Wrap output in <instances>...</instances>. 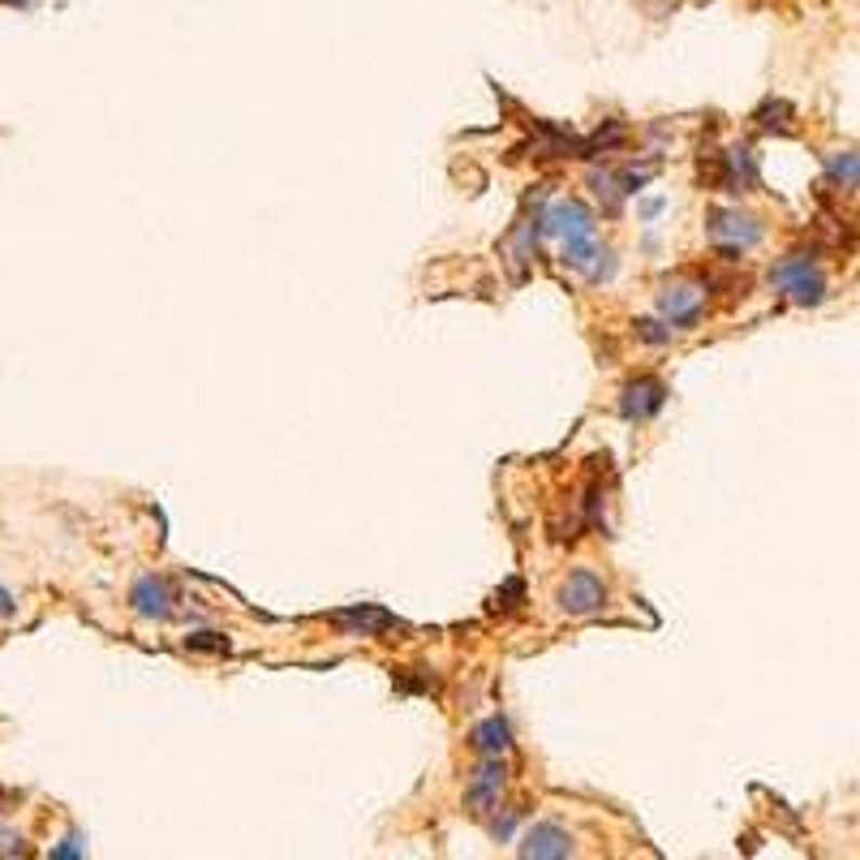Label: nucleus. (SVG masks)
Wrapping results in <instances>:
<instances>
[{"mask_svg": "<svg viewBox=\"0 0 860 860\" xmlns=\"http://www.w3.org/2000/svg\"><path fill=\"white\" fill-rule=\"evenodd\" d=\"M560 267L564 271H573L577 280H586V284H607L615 275V254L599 238H590V242H573V246H560Z\"/></svg>", "mask_w": 860, "mask_h": 860, "instance_id": "obj_9", "label": "nucleus"}, {"mask_svg": "<svg viewBox=\"0 0 860 860\" xmlns=\"http://www.w3.org/2000/svg\"><path fill=\"white\" fill-rule=\"evenodd\" d=\"M516 818H521V809H503V818L495 822L491 831L499 835V839H512V826H516Z\"/></svg>", "mask_w": 860, "mask_h": 860, "instance_id": "obj_19", "label": "nucleus"}, {"mask_svg": "<svg viewBox=\"0 0 860 860\" xmlns=\"http://www.w3.org/2000/svg\"><path fill=\"white\" fill-rule=\"evenodd\" d=\"M715 280L706 275H693V271H676V275H663V284L654 288V315L676 328V332H693L697 323L710 319V301H715Z\"/></svg>", "mask_w": 860, "mask_h": 860, "instance_id": "obj_1", "label": "nucleus"}, {"mask_svg": "<svg viewBox=\"0 0 860 860\" xmlns=\"http://www.w3.org/2000/svg\"><path fill=\"white\" fill-rule=\"evenodd\" d=\"M525 594H529V586H525V581H521V577H508V581H503V586H499V594H495L491 612H495V615H508V612H516V607H521V603H516V599H525Z\"/></svg>", "mask_w": 860, "mask_h": 860, "instance_id": "obj_17", "label": "nucleus"}, {"mask_svg": "<svg viewBox=\"0 0 860 860\" xmlns=\"http://www.w3.org/2000/svg\"><path fill=\"white\" fill-rule=\"evenodd\" d=\"M9 615H13V594L0 590V619H9Z\"/></svg>", "mask_w": 860, "mask_h": 860, "instance_id": "obj_21", "label": "nucleus"}, {"mask_svg": "<svg viewBox=\"0 0 860 860\" xmlns=\"http://www.w3.org/2000/svg\"><path fill=\"white\" fill-rule=\"evenodd\" d=\"M555 607L568 619H594L607 607V581L594 568H573L555 590Z\"/></svg>", "mask_w": 860, "mask_h": 860, "instance_id": "obj_5", "label": "nucleus"}, {"mask_svg": "<svg viewBox=\"0 0 860 860\" xmlns=\"http://www.w3.org/2000/svg\"><path fill=\"white\" fill-rule=\"evenodd\" d=\"M753 121H757V129H766V133H792L796 129V108L787 104V100H766L757 113H753Z\"/></svg>", "mask_w": 860, "mask_h": 860, "instance_id": "obj_14", "label": "nucleus"}, {"mask_svg": "<svg viewBox=\"0 0 860 860\" xmlns=\"http://www.w3.org/2000/svg\"><path fill=\"white\" fill-rule=\"evenodd\" d=\"M534 220H538V233L547 238V242H560V246H573V242H590V238H599V216L581 203V198H547L538 211H534Z\"/></svg>", "mask_w": 860, "mask_h": 860, "instance_id": "obj_4", "label": "nucleus"}, {"mask_svg": "<svg viewBox=\"0 0 860 860\" xmlns=\"http://www.w3.org/2000/svg\"><path fill=\"white\" fill-rule=\"evenodd\" d=\"M577 844L560 822H538L516 839V860H573Z\"/></svg>", "mask_w": 860, "mask_h": 860, "instance_id": "obj_11", "label": "nucleus"}, {"mask_svg": "<svg viewBox=\"0 0 860 860\" xmlns=\"http://www.w3.org/2000/svg\"><path fill=\"white\" fill-rule=\"evenodd\" d=\"M706 238H710V246L719 249L723 262H740L744 249H753L766 238V224L753 211L736 207V203L732 207H710L706 211Z\"/></svg>", "mask_w": 860, "mask_h": 860, "instance_id": "obj_3", "label": "nucleus"}, {"mask_svg": "<svg viewBox=\"0 0 860 860\" xmlns=\"http://www.w3.org/2000/svg\"><path fill=\"white\" fill-rule=\"evenodd\" d=\"M48 860H87V848H82V835L78 831H69L52 852H48Z\"/></svg>", "mask_w": 860, "mask_h": 860, "instance_id": "obj_18", "label": "nucleus"}, {"mask_svg": "<svg viewBox=\"0 0 860 860\" xmlns=\"http://www.w3.org/2000/svg\"><path fill=\"white\" fill-rule=\"evenodd\" d=\"M503 783H508V761L503 757H483V766L470 774V787H465V809L474 818H487L499 809V796H503Z\"/></svg>", "mask_w": 860, "mask_h": 860, "instance_id": "obj_10", "label": "nucleus"}, {"mask_svg": "<svg viewBox=\"0 0 860 860\" xmlns=\"http://www.w3.org/2000/svg\"><path fill=\"white\" fill-rule=\"evenodd\" d=\"M663 405H667V383L658 374H628V383L619 387V400H615L624 422H650L663 413Z\"/></svg>", "mask_w": 860, "mask_h": 860, "instance_id": "obj_6", "label": "nucleus"}, {"mask_svg": "<svg viewBox=\"0 0 860 860\" xmlns=\"http://www.w3.org/2000/svg\"><path fill=\"white\" fill-rule=\"evenodd\" d=\"M663 211V198H650V203H641V220H654Z\"/></svg>", "mask_w": 860, "mask_h": 860, "instance_id": "obj_20", "label": "nucleus"}, {"mask_svg": "<svg viewBox=\"0 0 860 860\" xmlns=\"http://www.w3.org/2000/svg\"><path fill=\"white\" fill-rule=\"evenodd\" d=\"M328 624L345 637H362V641H387V632H405V624L392 612L374 607V603H358V607H345V612H332Z\"/></svg>", "mask_w": 860, "mask_h": 860, "instance_id": "obj_8", "label": "nucleus"}, {"mask_svg": "<svg viewBox=\"0 0 860 860\" xmlns=\"http://www.w3.org/2000/svg\"><path fill=\"white\" fill-rule=\"evenodd\" d=\"M628 328H632V341H641V345H650V349H663V345L671 341V328H667L658 315H654V319H632Z\"/></svg>", "mask_w": 860, "mask_h": 860, "instance_id": "obj_15", "label": "nucleus"}, {"mask_svg": "<svg viewBox=\"0 0 860 860\" xmlns=\"http://www.w3.org/2000/svg\"><path fill=\"white\" fill-rule=\"evenodd\" d=\"M9 4H26V0H9Z\"/></svg>", "mask_w": 860, "mask_h": 860, "instance_id": "obj_22", "label": "nucleus"}, {"mask_svg": "<svg viewBox=\"0 0 860 860\" xmlns=\"http://www.w3.org/2000/svg\"><path fill=\"white\" fill-rule=\"evenodd\" d=\"M0 835H4V831H0Z\"/></svg>", "mask_w": 860, "mask_h": 860, "instance_id": "obj_23", "label": "nucleus"}, {"mask_svg": "<svg viewBox=\"0 0 860 860\" xmlns=\"http://www.w3.org/2000/svg\"><path fill=\"white\" fill-rule=\"evenodd\" d=\"M826 181L835 185V190H857L860 185V151H835V155H826Z\"/></svg>", "mask_w": 860, "mask_h": 860, "instance_id": "obj_13", "label": "nucleus"}, {"mask_svg": "<svg viewBox=\"0 0 860 860\" xmlns=\"http://www.w3.org/2000/svg\"><path fill=\"white\" fill-rule=\"evenodd\" d=\"M185 650H194V654H229L233 650V641L224 637V632H211V628H203V632H190L185 637Z\"/></svg>", "mask_w": 860, "mask_h": 860, "instance_id": "obj_16", "label": "nucleus"}, {"mask_svg": "<svg viewBox=\"0 0 860 860\" xmlns=\"http://www.w3.org/2000/svg\"><path fill=\"white\" fill-rule=\"evenodd\" d=\"M818 258H822V249L818 246L783 254V258L770 267V288H774L787 306H800V310L822 306V301L831 297V280H826V271H822Z\"/></svg>", "mask_w": 860, "mask_h": 860, "instance_id": "obj_2", "label": "nucleus"}, {"mask_svg": "<svg viewBox=\"0 0 860 860\" xmlns=\"http://www.w3.org/2000/svg\"><path fill=\"white\" fill-rule=\"evenodd\" d=\"M470 748H474L478 757H503V753L512 748V728H508V719H503V715L483 719V723L470 732Z\"/></svg>", "mask_w": 860, "mask_h": 860, "instance_id": "obj_12", "label": "nucleus"}, {"mask_svg": "<svg viewBox=\"0 0 860 860\" xmlns=\"http://www.w3.org/2000/svg\"><path fill=\"white\" fill-rule=\"evenodd\" d=\"M129 607H133V615H142V619H151V624H168V619H177V612H181V599H177V590L168 586V577L142 573V577L129 586Z\"/></svg>", "mask_w": 860, "mask_h": 860, "instance_id": "obj_7", "label": "nucleus"}]
</instances>
